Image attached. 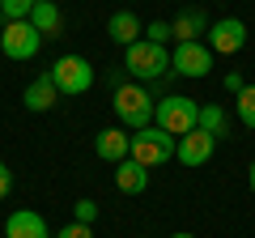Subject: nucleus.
Returning <instances> with one entry per match:
<instances>
[{
  "label": "nucleus",
  "instance_id": "1",
  "mask_svg": "<svg viewBox=\"0 0 255 238\" xmlns=\"http://www.w3.org/2000/svg\"><path fill=\"white\" fill-rule=\"evenodd\" d=\"M174 140H179V136H170V132H162L157 123H149V128L132 132V140H128V157H132V162H140L145 170L166 166V162L174 157Z\"/></svg>",
  "mask_w": 255,
  "mask_h": 238
},
{
  "label": "nucleus",
  "instance_id": "2",
  "mask_svg": "<svg viewBox=\"0 0 255 238\" xmlns=\"http://www.w3.org/2000/svg\"><path fill=\"white\" fill-rule=\"evenodd\" d=\"M124 68L136 81H157V77L170 73V51L162 43H149V38H136L132 47H124Z\"/></svg>",
  "mask_w": 255,
  "mask_h": 238
},
{
  "label": "nucleus",
  "instance_id": "3",
  "mask_svg": "<svg viewBox=\"0 0 255 238\" xmlns=\"http://www.w3.org/2000/svg\"><path fill=\"white\" fill-rule=\"evenodd\" d=\"M115 115H119V128L128 132H140L153 123V94L145 85H115Z\"/></svg>",
  "mask_w": 255,
  "mask_h": 238
},
{
  "label": "nucleus",
  "instance_id": "4",
  "mask_svg": "<svg viewBox=\"0 0 255 238\" xmlns=\"http://www.w3.org/2000/svg\"><path fill=\"white\" fill-rule=\"evenodd\" d=\"M153 123L162 132H170V136H187L200 123V107L191 98H183V94H170V98L153 102Z\"/></svg>",
  "mask_w": 255,
  "mask_h": 238
},
{
  "label": "nucleus",
  "instance_id": "5",
  "mask_svg": "<svg viewBox=\"0 0 255 238\" xmlns=\"http://www.w3.org/2000/svg\"><path fill=\"white\" fill-rule=\"evenodd\" d=\"M47 77L55 81L60 94L81 98V94H90V85H94V64L85 60V55H60V60L47 68Z\"/></svg>",
  "mask_w": 255,
  "mask_h": 238
},
{
  "label": "nucleus",
  "instance_id": "6",
  "mask_svg": "<svg viewBox=\"0 0 255 238\" xmlns=\"http://www.w3.org/2000/svg\"><path fill=\"white\" fill-rule=\"evenodd\" d=\"M38 47H43V34L30 21H4V30H0V51L9 55V60H34Z\"/></svg>",
  "mask_w": 255,
  "mask_h": 238
},
{
  "label": "nucleus",
  "instance_id": "7",
  "mask_svg": "<svg viewBox=\"0 0 255 238\" xmlns=\"http://www.w3.org/2000/svg\"><path fill=\"white\" fill-rule=\"evenodd\" d=\"M170 73L191 77V81L209 77V73H213V51H209V43H179V47L170 51Z\"/></svg>",
  "mask_w": 255,
  "mask_h": 238
},
{
  "label": "nucleus",
  "instance_id": "8",
  "mask_svg": "<svg viewBox=\"0 0 255 238\" xmlns=\"http://www.w3.org/2000/svg\"><path fill=\"white\" fill-rule=\"evenodd\" d=\"M247 47V21L243 17H221L209 26V51L213 55H234Z\"/></svg>",
  "mask_w": 255,
  "mask_h": 238
},
{
  "label": "nucleus",
  "instance_id": "9",
  "mask_svg": "<svg viewBox=\"0 0 255 238\" xmlns=\"http://www.w3.org/2000/svg\"><path fill=\"white\" fill-rule=\"evenodd\" d=\"M213 149H217V136H209L204 128H191L187 136H179V140H174V157H179L183 166H191V170L209 162V157H213Z\"/></svg>",
  "mask_w": 255,
  "mask_h": 238
},
{
  "label": "nucleus",
  "instance_id": "10",
  "mask_svg": "<svg viewBox=\"0 0 255 238\" xmlns=\"http://www.w3.org/2000/svg\"><path fill=\"white\" fill-rule=\"evenodd\" d=\"M4 238H51V230H47L43 213L17 209V213H9V221H4Z\"/></svg>",
  "mask_w": 255,
  "mask_h": 238
},
{
  "label": "nucleus",
  "instance_id": "11",
  "mask_svg": "<svg viewBox=\"0 0 255 238\" xmlns=\"http://www.w3.org/2000/svg\"><path fill=\"white\" fill-rule=\"evenodd\" d=\"M209 13L204 9H183L179 17L170 21V34H174V43H200V34H209Z\"/></svg>",
  "mask_w": 255,
  "mask_h": 238
},
{
  "label": "nucleus",
  "instance_id": "12",
  "mask_svg": "<svg viewBox=\"0 0 255 238\" xmlns=\"http://www.w3.org/2000/svg\"><path fill=\"white\" fill-rule=\"evenodd\" d=\"M107 34H111V43H119V47H132L136 38H145V26H140V17L132 9H119V13H111V21H107Z\"/></svg>",
  "mask_w": 255,
  "mask_h": 238
},
{
  "label": "nucleus",
  "instance_id": "13",
  "mask_svg": "<svg viewBox=\"0 0 255 238\" xmlns=\"http://www.w3.org/2000/svg\"><path fill=\"white\" fill-rule=\"evenodd\" d=\"M128 140H132L128 128H102L98 136H94V153H98L102 162H124L128 157Z\"/></svg>",
  "mask_w": 255,
  "mask_h": 238
},
{
  "label": "nucleus",
  "instance_id": "14",
  "mask_svg": "<svg viewBox=\"0 0 255 238\" xmlns=\"http://www.w3.org/2000/svg\"><path fill=\"white\" fill-rule=\"evenodd\" d=\"M21 102H26V111H34V115H43V111H51L55 102H60V90H55L51 77H34V81L26 85V94H21Z\"/></svg>",
  "mask_w": 255,
  "mask_h": 238
},
{
  "label": "nucleus",
  "instance_id": "15",
  "mask_svg": "<svg viewBox=\"0 0 255 238\" xmlns=\"http://www.w3.org/2000/svg\"><path fill=\"white\" fill-rule=\"evenodd\" d=\"M115 187L124 196H140L149 187V170L140 162H132V157H124V162H115Z\"/></svg>",
  "mask_w": 255,
  "mask_h": 238
},
{
  "label": "nucleus",
  "instance_id": "16",
  "mask_svg": "<svg viewBox=\"0 0 255 238\" xmlns=\"http://www.w3.org/2000/svg\"><path fill=\"white\" fill-rule=\"evenodd\" d=\"M30 26H34L43 38H55V34L64 30L60 4H55V0H34V9H30Z\"/></svg>",
  "mask_w": 255,
  "mask_h": 238
},
{
  "label": "nucleus",
  "instance_id": "17",
  "mask_svg": "<svg viewBox=\"0 0 255 238\" xmlns=\"http://www.w3.org/2000/svg\"><path fill=\"white\" fill-rule=\"evenodd\" d=\"M196 128H204L209 132V136H226V111L221 107H200V123H196Z\"/></svg>",
  "mask_w": 255,
  "mask_h": 238
},
{
  "label": "nucleus",
  "instance_id": "18",
  "mask_svg": "<svg viewBox=\"0 0 255 238\" xmlns=\"http://www.w3.org/2000/svg\"><path fill=\"white\" fill-rule=\"evenodd\" d=\"M34 0H0V17L4 21H30Z\"/></svg>",
  "mask_w": 255,
  "mask_h": 238
},
{
  "label": "nucleus",
  "instance_id": "19",
  "mask_svg": "<svg viewBox=\"0 0 255 238\" xmlns=\"http://www.w3.org/2000/svg\"><path fill=\"white\" fill-rule=\"evenodd\" d=\"M234 107H238V119H243L247 128H255V85H247V90L238 94Z\"/></svg>",
  "mask_w": 255,
  "mask_h": 238
},
{
  "label": "nucleus",
  "instance_id": "20",
  "mask_svg": "<svg viewBox=\"0 0 255 238\" xmlns=\"http://www.w3.org/2000/svg\"><path fill=\"white\" fill-rule=\"evenodd\" d=\"M145 38H149V43H162V47H166V43L174 38V34H170V21H149V26H145Z\"/></svg>",
  "mask_w": 255,
  "mask_h": 238
},
{
  "label": "nucleus",
  "instance_id": "21",
  "mask_svg": "<svg viewBox=\"0 0 255 238\" xmlns=\"http://www.w3.org/2000/svg\"><path fill=\"white\" fill-rule=\"evenodd\" d=\"M73 213H77V221H81V226H94V221H98V204H94V200H77Z\"/></svg>",
  "mask_w": 255,
  "mask_h": 238
},
{
  "label": "nucleus",
  "instance_id": "22",
  "mask_svg": "<svg viewBox=\"0 0 255 238\" xmlns=\"http://www.w3.org/2000/svg\"><path fill=\"white\" fill-rule=\"evenodd\" d=\"M55 238H94V226L73 221V226H60V234H55Z\"/></svg>",
  "mask_w": 255,
  "mask_h": 238
},
{
  "label": "nucleus",
  "instance_id": "23",
  "mask_svg": "<svg viewBox=\"0 0 255 238\" xmlns=\"http://www.w3.org/2000/svg\"><path fill=\"white\" fill-rule=\"evenodd\" d=\"M221 85H226V94H234V98H238V94L247 90V81H243L238 73H226V81H221Z\"/></svg>",
  "mask_w": 255,
  "mask_h": 238
},
{
  "label": "nucleus",
  "instance_id": "24",
  "mask_svg": "<svg viewBox=\"0 0 255 238\" xmlns=\"http://www.w3.org/2000/svg\"><path fill=\"white\" fill-rule=\"evenodd\" d=\"M9 192H13V170H9L4 162H0V200H4Z\"/></svg>",
  "mask_w": 255,
  "mask_h": 238
},
{
  "label": "nucleus",
  "instance_id": "25",
  "mask_svg": "<svg viewBox=\"0 0 255 238\" xmlns=\"http://www.w3.org/2000/svg\"><path fill=\"white\" fill-rule=\"evenodd\" d=\"M247 183H251V192H255V162H251V170H247Z\"/></svg>",
  "mask_w": 255,
  "mask_h": 238
},
{
  "label": "nucleus",
  "instance_id": "26",
  "mask_svg": "<svg viewBox=\"0 0 255 238\" xmlns=\"http://www.w3.org/2000/svg\"><path fill=\"white\" fill-rule=\"evenodd\" d=\"M170 238H196V234H187V230H179V234H170Z\"/></svg>",
  "mask_w": 255,
  "mask_h": 238
}]
</instances>
